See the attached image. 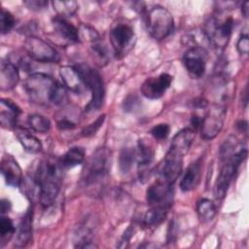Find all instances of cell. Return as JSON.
<instances>
[{
  "instance_id": "1",
  "label": "cell",
  "mask_w": 249,
  "mask_h": 249,
  "mask_svg": "<svg viewBox=\"0 0 249 249\" xmlns=\"http://www.w3.org/2000/svg\"><path fill=\"white\" fill-rule=\"evenodd\" d=\"M23 89L30 101L38 105H62L67 100L66 89L45 73L30 74L24 81Z\"/></svg>"
},
{
  "instance_id": "2",
  "label": "cell",
  "mask_w": 249,
  "mask_h": 249,
  "mask_svg": "<svg viewBox=\"0 0 249 249\" xmlns=\"http://www.w3.org/2000/svg\"><path fill=\"white\" fill-rule=\"evenodd\" d=\"M63 167L60 160L53 157L39 161L32 174L39 185V201L43 208H48L55 201L62 183Z\"/></svg>"
},
{
  "instance_id": "3",
  "label": "cell",
  "mask_w": 249,
  "mask_h": 249,
  "mask_svg": "<svg viewBox=\"0 0 249 249\" xmlns=\"http://www.w3.org/2000/svg\"><path fill=\"white\" fill-rule=\"evenodd\" d=\"M111 162L112 154L108 148L96 149L83 170L81 179L84 186L91 187L102 183L109 175Z\"/></svg>"
},
{
  "instance_id": "4",
  "label": "cell",
  "mask_w": 249,
  "mask_h": 249,
  "mask_svg": "<svg viewBox=\"0 0 249 249\" xmlns=\"http://www.w3.org/2000/svg\"><path fill=\"white\" fill-rule=\"evenodd\" d=\"M246 156L247 149L240 148L230 157L221 160V169L213 188V194L216 199L222 200L225 197L232 179L234 178L240 164L246 159Z\"/></svg>"
},
{
  "instance_id": "5",
  "label": "cell",
  "mask_w": 249,
  "mask_h": 249,
  "mask_svg": "<svg viewBox=\"0 0 249 249\" xmlns=\"http://www.w3.org/2000/svg\"><path fill=\"white\" fill-rule=\"evenodd\" d=\"M146 27L150 36L161 41L168 37L174 29V19L167 9L156 5L145 12Z\"/></svg>"
},
{
  "instance_id": "6",
  "label": "cell",
  "mask_w": 249,
  "mask_h": 249,
  "mask_svg": "<svg viewBox=\"0 0 249 249\" xmlns=\"http://www.w3.org/2000/svg\"><path fill=\"white\" fill-rule=\"evenodd\" d=\"M75 66L79 70L87 89L91 92V97L86 107V111L93 112L99 110L100 107H102L105 98V88L100 74L84 63Z\"/></svg>"
},
{
  "instance_id": "7",
  "label": "cell",
  "mask_w": 249,
  "mask_h": 249,
  "mask_svg": "<svg viewBox=\"0 0 249 249\" xmlns=\"http://www.w3.org/2000/svg\"><path fill=\"white\" fill-rule=\"evenodd\" d=\"M233 28V19L231 17L226 18H217L211 17L204 25V34L207 40L217 49L227 47Z\"/></svg>"
},
{
  "instance_id": "8",
  "label": "cell",
  "mask_w": 249,
  "mask_h": 249,
  "mask_svg": "<svg viewBox=\"0 0 249 249\" xmlns=\"http://www.w3.org/2000/svg\"><path fill=\"white\" fill-rule=\"evenodd\" d=\"M27 55L34 61L41 63H56L60 60L58 52L48 42L36 36H28L24 42Z\"/></svg>"
},
{
  "instance_id": "9",
  "label": "cell",
  "mask_w": 249,
  "mask_h": 249,
  "mask_svg": "<svg viewBox=\"0 0 249 249\" xmlns=\"http://www.w3.org/2000/svg\"><path fill=\"white\" fill-rule=\"evenodd\" d=\"M227 109L224 105L214 104L210 107L200 124V135L205 140L215 138L224 126Z\"/></svg>"
},
{
  "instance_id": "10",
  "label": "cell",
  "mask_w": 249,
  "mask_h": 249,
  "mask_svg": "<svg viewBox=\"0 0 249 249\" xmlns=\"http://www.w3.org/2000/svg\"><path fill=\"white\" fill-rule=\"evenodd\" d=\"M133 28L124 22L115 23L110 30V42L117 57L124 56L134 42Z\"/></svg>"
},
{
  "instance_id": "11",
  "label": "cell",
  "mask_w": 249,
  "mask_h": 249,
  "mask_svg": "<svg viewBox=\"0 0 249 249\" xmlns=\"http://www.w3.org/2000/svg\"><path fill=\"white\" fill-rule=\"evenodd\" d=\"M183 156L168 150L158 169V179L174 185L183 169Z\"/></svg>"
},
{
  "instance_id": "12",
  "label": "cell",
  "mask_w": 249,
  "mask_h": 249,
  "mask_svg": "<svg viewBox=\"0 0 249 249\" xmlns=\"http://www.w3.org/2000/svg\"><path fill=\"white\" fill-rule=\"evenodd\" d=\"M173 185L157 179L146 192L147 203L152 206L171 207L173 201Z\"/></svg>"
},
{
  "instance_id": "13",
  "label": "cell",
  "mask_w": 249,
  "mask_h": 249,
  "mask_svg": "<svg viewBox=\"0 0 249 249\" xmlns=\"http://www.w3.org/2000/svg\"><path fill=\"white\" fill-rule=\"evenodd\" d=\"M183 64L187 72L193 78L198 79L202 77L206 68L204 51L198 47L188 49L183 55Z\"/></svg>"
},
{
  "instance_id": "14",
  "label": "cell",
  "mask_w": 249,
  "mask_h": 249,
  "mask_svg": "<svg viewBox=\"0 0 249 249\" xmlns=\"http://www.w3.org/2000/svg\"><path fill=\"white\" fill-rule=\"evenodd\" d=\"M172 83V76L168 73H161L157 77H150L141 86V93L149 99L161 97L169 89Z\"/></svg>"
},
{
  "instance_id": "15",
  "label": "cell",
  "mask_w": 249,
  "mask_h": 249,
  "mask_svg": "<svg viewBox=\"0 0 249 249\" xmlns=\"http://www.w3.org/2000/svg\"><path fill=\"white\" fill-rule=\"evenodd\" d=\"M59 76L62 80V86L74 93H83L88 89L79 70L75 65L61 66L59 68Z\"/></svg>"
},
{
  "instance_id": "16",
  "label": "cell",
  "mask_w": 249,
  "mask_h": 249,
  "mask_svg": "<svg viewBox=\"0 0 249 249\" xmlns=\"http://www.w3.org/2000/svg\"><path fill=\"white\" fill-rule=\"evenodd\" d=\"M1 173L8 186L18 188L22 181L21 168L18 161L10 155L5 156L1 160Z\"/></svg>"
},
{
  "instance_id": "17",
  "label": "cell",
  "mask_w": 249,
  "mask_h": 249,
  "mask_svg": "<svg viewBox=\"0 0 249 249\" xmlns=\"http://www.w3.org/2000/svg\"><path fill=\"white\" fill-rule=\"evenodd\" d=\"M32 223H33V209L32 207L27 209L25 214L22 216L18 231H16V237L14 245L21 248L25 247L32 240Z\"/></svg>"
},
{
  "instance_id": "18",
  "label": "cell",
  "mask_w": 249,
  "mask_h": 249,
  "mask_svg": "<svg viewBox=\"0 0 249 249\" xmlns=\"http://www.w3.org/2000/svg\"><path fill=\"white\" fill-rule=\"evenodd\" d=\"M20 108L10 99L2 98L0 102V123L5 128H17Z\"/></svg>"
},
{
  "instance_id": "19",
  "label": "cell",
  "mask_w": 249,
  "mask_h": 249,
  "mask_svg": "<svg viewBox=\"0 0 249 249\" xmlns=\"http://www.w3.org/2000/svg\"><path fill=\"white\" fill-rule=\"evenodd\" d=\"M195 136H196V131L193 128L185 127L179 130L173 136L169 149L184 157L190 150L194 142Z\"/></svg>"
},
{
  "instance_id": "20",
  "label": "cell",
  "mask_w": 249,
  "mask_h": 249,
  "mask_svg": "<svg viewBox=\"0 0 249 249\" xmlns=\"http://www.w3.org/2000/svg\"><path fill=\"white\" fill-rule=\"evenodd\" d=\"M19 81L18 67L12 61L1 63L0 89L1 90L13 89Z\"/></svg>"
},
{
  "instance_id": "21",
  "label": "cell",
  "mask_w": 249,
  "mask_h": 249,
  "mask_svg": "<svg viewBox=\"0 0 249 249\" xmlns=\"http://www.w3.org/2000/svg\"><path fill=\"white\" fill-rule=\"evenodd\" d=\"M154 150L152 146L143 139H139L137 151H136V160L138 163L139 176L143 178L147 174L151 164L154 160Z\"/></svg>"
},
{
  "instance_id": "22",
  "label": "cell",
  "mask_w": 249,
  "mask_h": 249,
  "mask_svg": "<svg viewBox=\"0 0 249 249\" xmlns=\"http://www.w3.org/2000/svg\"><path fill=\"white\" fill-rule=\"evenodd\" d=\"M201 176V160H196L195 161L191 162L190 165L187 167L181 182H180V189L183 192H190L196 188L200 181Z\"/></svg>"
},
{
  "instance_id": "23",
  "label": "cell",
  "mask_w": 249,
  "mask_h": 249,
  "mask_svg": "<svg viewBox=\"0 0 249 249\" xmlns=\"http://www.w3.org/2000/svg\"><path fill=\"white\" fill-rule=\"evenodd\" d=\"M53 25L55 32L63 40L69 43H78L80 42L79 30L76 26L66 20V18L55 17L53 19Z\"/></svg>"
},
{
  "instance_id": "24",
  "label": "cell",
  "mask_w": 249,
  "mask_h": 249,
  "mask_svg": "<svg viewBox=\"0 0 249 249\" xmlns=\"http://www.w3.org/2000/svg\"><path fill=\"white\" fill-rule=\"evenodd\" d=\"M15 134L26 152L36 154L42 150V143L40 140L29 131L22 128H17Z\"/></svg>"
},
{
  "instance_id": "25",
  "label": "cell",
  "mask_w": 249,
  "mask_h": 249,
  "mask_svg": "<svg viewBox=\"0 0 249 249\" xmlns=\"http://www.w3.org/2000/svg\"><path fill=\"white\" fill-rule=\"evenodd\" d=\"M169 209L166 206H152L143 217V225L150 229L160 226L165 220Z\"/></svg>"
},
{
  "instance_id": "26",
  "label": "cell",
  "mask_w": 249,
  "mask_h": 249,
  "mask_svg": "<svg viewBox=\"0 0 249 249\" xmlns=\"http://www.w3.org/2000/svg\"><path fill=\"white\" fill-rule=\"evenodd\" d=\"M60 163L64 169L72 168L81 164L85 160V150L82 147L70 148L60 159Z\"/></svg>"
},
{
  "instance_id": "27",
  "label": "cell",
  "mask_w": 249,
  "mask_h": 249,
  "mask_svg": "<svg viewBox=\"0 0 249 249\" xmlns=\"http://www.w3.org/2000/svg\"><path fill=\"white\" fill-rule=\"evenodd\" d=\"M216 205L209 198H200L196 202V213L202 223L211 221L216 215Z\"/></svg>"
},
{
  "instance_id": "28",
  "label": "cell",
  "mask_w": 249,
  "mask_h": 249,
  "mask_svg": "<svg viewBox=\"0 0 249 249\" xmlns=\"http://www.w3.org/2000/svg\"><path fill=\"white\" fill-rule=\"evenodd\" d=\"M90 53L95 63L99 66H104L109 61V53L106 46L100 39L90 44Z\"/></svg>"
},
{
  "instance_id": "29",
  "label": "cell",
  "mask_w": 249,
  "mask_h": 249,
  "mask_svg": "<svg viewBox=\"0 0 249 249\" xmlns=\"http://www.w3.org/2000/svg\"><path fill=\"white\" fill-rule=\"evenodd\" d=\"M29 127L38 133H47L51 129L50 120L41 114H32L27 119Z\"/></svg>"
},
{
  "instance_id": "30",
  "label": "cell",
  "mask_w": 249,
  "mask_h": 249,
  "mask_svg": "<svg viewBox=\"0 0 249 249\" xmlns=\"http://www.w3.org/2000/svg\"><path fill=\"white\" fill-rule=\"evenodd\" d=\"M52 5L57 17L63 18L73 16L79 8L76 1H53Z\"/></svg>"
},
{
  "instance_id": "31",
  "label": "cell",
  "mask_w": 249,
  "mask_h": 249,
  "mask_svg": "<svg viewBox=\"0 0 249 249\" xmlns=\"http://www.w3.org/2000/svg\"><path fill=\"white\" fill-rule=\"evenodd\" d=\"M136 159V151L133 148H124L119 157V166L123 174H127L132 168L133 162Z\"/></svg>"
},
{
  "instance_id": "32",
  "label": "cell",
  "mask_w": 249,
  "mask_h": 249,
  "mask_svg": "<svg viewBox=\"0 0 249 249\" xmlns=\"http://www.w3.org/2000/svg\"><path fill=\"white\" fill-rule=\"evenodd\" d=\"M16 233V228L14 226L13 221L5 217L4 215L1 216L0 219V240H1V247H4L14 236Z\"/></svg>"
},
{
  "instance_id": "33",
  "label": "cell",
  "mask_w": 249,
  "mask_h": 249,
  "mask_svg": "<svg viewBox=\"0 0 249 249\" xmlns=\"http://www.w3.org/2000/svg\"><path fill=\"white\" fill-rule=\"evenodd\" d=\"M15 23H16V19H15L13 14L5 9H2L1 15H0L1 33L7 34L8 32H10L13 29V27L15 26Z\"/></svg>"
},
{
  "instance_id": "34",
  "label": "cell",
  "mask_w": 249,
  "mask_h": 249,
  "mask_svg": "<svg viewBox=\"0 0 249 249\" xmlns=\"http://www.w3.org/2000/svg\"><path fill=\"white\" fill-rule=\"evenodd\" d=\"M78 30H79L80 41H85V42H89L91 44V43L95 42L96 40L100 39L96 30L87 24H81L80 27L78 28Z\"/></svg>"
},
{
  "instance_id": "35",
  "label": "cell",
  "mask_w": 249,
  "mask_h": 249,
  "mask_svg": "<svg viewBox=\"0 0 249 249\" xmlns=\"http://www.w3.org/2000/svg\"><path fill=\"white\" fill-rule=\"evenodd\" d=\"M105 120V115H101L99 116L93 123L89 124V125H87L86 127L83 128V130L81 131L82 136L84 137H89L91 135H94L96 133V131L100 128V126L103 124Z\"/></svg>"
},
{
  "instance_id": "36",
  "label": "cell",
  "mask_w": 249,
  "mask_h": 249,
  "mask_svg": "<svg viewBox=\"0 0 249 249\" xmlns=\"http://www.w3.org/2000/svg\"><path fill=\"white\" fill-rule=\"evenodd\" d=\"M170 132V126L167 124H159L152 127L150 130L151 135L158 140H163L165 139Z\"/></svg>"
},
{
  "instance_id": "37",
  "label": "cell",
  "mask_w": 249,
  "mask_h": 249,
  "mask_svg": "<svg viewBox=\"0 0 249 249\" xmlns=\"http://www.w3.org/2000/svg\"><path fill=\"white\" fill-rule=\"evenodd\" d=\"M236 50L240 54H247L249 52V38L247 34H241L236 42Z\"/></svg>"
},
{
  "instance_id": "38",
  "label": "cell",
  "mask_w": 249,
  "mask_h": 249,
  "mask_svg": "<svg viewBox=\"0 0 249 249\" xmlns=\"http://www.w3.org/2000/svg\"><path fill=\"white\" fill-rule=\"evenodd\" d=\"M134 231H135L134 227H133V226H128V227L126 228V230L124 231V234H123L122 238L120 239L119 244H118L117 246L120 247V248H124V247H126V246L128 245V242H129L130 238L133 236Z\"/></svg>"
},
{
  "instance_id": "39",
  "label": "cell",
  "mask_w": 249,
  "mask_h": 249,
  "mask_svg": "<svg viewBox=\"0 0 249 249\" xmlns=\"http://www.w3.org/2000/svg\"><path fill=\"white\" fill-rule=\"evenodd\" d=\"M23 4L32 11H41L48 6V2L44 0H29L24 1Z\"/></svg>"
},
{
  "instance_id": "40",
  "label": "cell",
  "mask_w": 249,
  "mask_h": 249,
  "mask_svg": "<svg viewBox=\"0 0 249 249\" xmlns=\"http://www.w3.org/2000/svg\"><path fill=\"white\" fill-rule=\"evenodd\" d=\"M76 126V124L68 119H61L57 122V127L60 130H66V129H73Z\"/></svg>"
},
{
  "instance_id": "41",
  "label": "cell",
  "mask_w": 249,
  "mask_h": 249,
  "mask_svg": "<svg viewBox=\"0 0 249 249\" xmlns=\"http://www.w3.org/2000/svg\"><path fill=\"white\" fill-rule=\"evenodd\" d=\"M138 99L135 96H128L125 98V100H124V108L127 111H132L135 108V104L137 103Z\"/></svg>"
},
{
  "instance_id": "42",
  "label": "cell",
  "mask_w": 249,
  "mask_h": 249,
  "mask_svg": "<svg viewBox=\"0 0 249 249\" xmlns=\"http://www.w3.org/2000/svg\"><path fill=\"white\" fill-rule=\"evenodd\" d=\"M11 202L10 200L6 199V198H3L1 199V202H0V210H1V215H5L6 213H8L10 210H11Z\"/></svg>"
},
{
  "instance_id": "43",
  "label": "cell",
  "mask_w": 249,
  "mask_h": 249,
  "mask_svg": "<svg viewBox=\"0 0 249 249\" xmlns=\"http://www.w3.org/2000/svg\"><path fill=\"white\" fill-rule=\"evenodd\" d=\"M201 121H202V119L200 118V117H198V116H196V115H195V116H193L192 117V120H191V124H192V125H193V129L196 131V129H198L199 127H200V124H201Z\"/></svg>"
},
{
  "instance_id": "44",
  "label": "cell",
  "mask_w": 249,
  "mask_h": 249,
  "mask_svg": "<svg viewBox=\"0 0 249 249\" xmlns=\"http://www.w3.org/2000/svg\"><path fill=\"white\" fill-rule=\"evenodd\" d=\"M248 7H249V2L248 1H245L241 4V13L244 16V18L248 17V13H249V8Z\"/></svg>"
},
{
  "instance_id": "45",
  "label": "cell",
  "mask_w": 249,
  "mask_h": 249,
  "mask_svg": "<svg viewBox=\"0 0 249 249\" xmlns=\"http://www.w3.org/2000/svg\"><path fill=\"white\" fill-rule=\"evenodd\" d=\"M237 126H238L239 130L244 131V132L247 131V122H245V121H240V122L237 124Z\"/></svg>"
}]
</instances>
